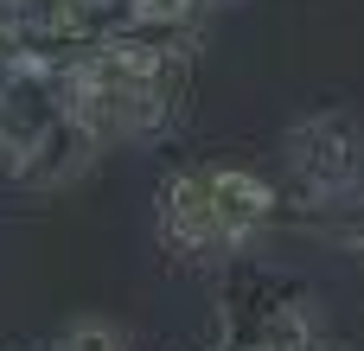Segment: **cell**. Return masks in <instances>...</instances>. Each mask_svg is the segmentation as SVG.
<instances>
[{
	"instance_id": "cell-1",
	"label": "cell",
	"mask_w": 364,
	"mask_h": 351,
	"mask_svg": "<svg viewBox=\"0 0 364 351\" xmlns=\"http://www.w3.org/2000/svg\"><path fill=\"white\" fill-rule=\"evenodd\" d=\"M275 217V185L243 166H186L160 185L154 224L179 262H230Z\"/></svg>"
},
{
	"instance_id": "cell-2",
	"label": "cell",
	"mask_w": 364,
	"mask_h": 351,
	"mask_svg": "<svg viewBox=\"0 0 364 351\" xmlns=\"http://www.w3.org/2000/svg\"><path fill=\"white\" fill-rule=\"evenodd\" d=\"M288 179L314 198V205H333V198H352L364 185V128L346 109H314L288 128Z\"/></svg>"
},
{
	"instance_id": "cell-3",
	"label": "cell",
	"mask_w": 364,
	"mask_h": 351,
	"mask_svg": "<svg viewBox=\"0 0 364 351\" xmlns=\"http://www.w3.org/2000/svg\"><path fill=\"white\" fill-rule=\"evenodd\" d=\"M19 147H26V122H19V102H13V90L0 83V179L13 173Z\"/></svg>"
},
{
	"instance_id": "cell-4",
	"label": "cell",
	"mask_w": 364,
	"mask_h": 351,
	"mask_svg": "<svg viewBox=\"0 0 364 351\" xmlns=\"http://www.w3.org/2000/svg\"><path fill=\"white\" fill-rule=\"evenodd\" d=\"M0 51H6V32H0Z\"/></svg>"
}]
</instances>
